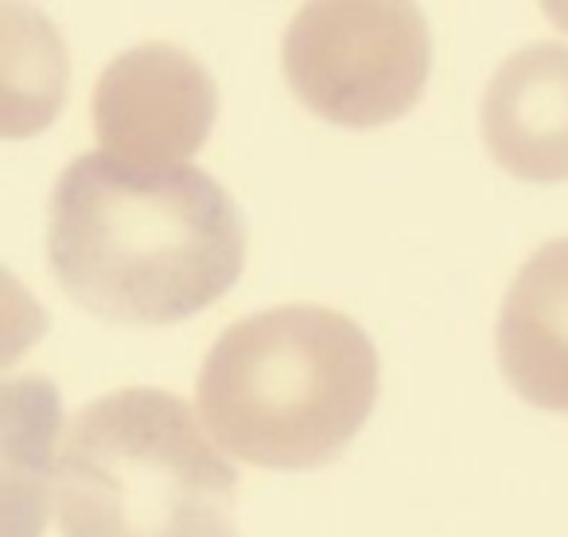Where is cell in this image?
I'll return each mask as SVG.
<instances>
[{
  "mask_svg": "<svg viewBox=\"0 0 568 537\" xmlns=\"http://www.w3.org/2000/svg\"><path fill=\"white\" fill-rule=\"evenodd\" d=\"M378 402V351L351 316L284 304L237 320L199 374V417L253 467L312 472L343 456Z\"/></svg>",
  "mask_w": 568,
  "mask_h": 537,
  "instance_id": "7a4b0ae2",
  "label": "cell"
},
{
  "mask_svg": "<svg viewBox=\"0 0 568 537\" xmlns=\"http://www.w3.org/2000/svg\"><path fill=\"white\" fill-rule=\"evenodd\" d=\"M43 335H48V308L12 268L0 265V371L17 366Z\"/></svg>",
  "mask_w": 568,
  "mask_h": 537,
  "instance_id": "30bf717a",
  "label": "cell"
},
{
  "mask_svg": "<svg viewBox=\"0 0 568 537\" xmlns=\"http://www.w3.org/2000/svg\"><path fill=\"white\" fill-rule=\"evenodd\" d=\"M483 136L518 180H568V43H529L498 67L483 94Z\"/></svg>",
  "mask_w": 568,
  "mask_h": 537,
  "instance_id": "8992f818",
  "label": "cell"
},
{
  "mask_svg": "<svg viewBox=\"0 0 568 537\" xmlns=\"http://www.w3.org/2000/svg\"><path fill=\"white\" fill-rule=\"evenodd\" d=\"M234 490L191 405L149 386L90 402L55 467L63 537H242Z\"/></svg>",
  "mask_w": 568,
  "mask_h": 537,
  "instance_id": "3957f363",
  "label": "cell"
},
{
  "mask_svg": "<svg viewBox=\"0 0 568 537\" xmlns=\"http://www.w3.org/2000/svg\"><path fill=\"white\" fill-rule=\"evenodd\" d=\"M48 261L98 320L164 327L199 316L245 268V219L199 168L71 160L48 206Z\"/></svg>",
  "mask_w": 568,
  "mask_h": 537,
  "instance_id": "6da1fadb",
  "label": "cell"
},
{
  "mask_svg": "<svg viewBox=\"0 0 568 537\" xmlns=\"http://www.w3.org/2000/svg\"><path fill=\"white\" fill-rule=\"evenodd\" d=\"M63 397L43 374L0 382V537H43Z\"/></svg>",
  "mask_w": 568,
  "mask_h": 537,
  "instance_id": "ba28073f",
  "label": "cell"
},
{
  "mask_svg": "<svg viewBox=\"0 0 568 537\" xmlns=\"http://www.w3.org/2000/svg\"><path fill=\"white\" fill-rule=\"evenodd\" d=\"M281 63L293 94L316 118L378 129L420 102L433 71V36L413 4L327 0L296 12Z\"/></svg>",
  "mask_w": 568,
  "mask_h": 537,
  "instance_id": "277c9868",
  "label": "cell"
},
{
  "mask_svg": "<svg viewBox=\"0 0 568 537\" xmlns=\"http://www.w3.org/2000/svg\"><path fill=\"white\" fill-rule=\"evenodd\" d=\"M71 59L59 28L28 4H0V141H24L59 118Z\"/></svg>",
  "mask_w": 568,
  "mask_h": 537,
  "instance_id": "9c48e42d",
  "label": "cell"
},
{
  "mask_svg": "<svg viewBox=\"0 0 568 537\" xmlns=\"http://www.w3.org/2000/svg\"><path fill=\"white\" fill-rule=\"evenodd\" d=\"M90 110L110 160L180 168L211 136L219 87L191 51L175 43H141L105 67Z\"/></svg>",
  "mask_w": 568,
  "mask_h": 537,
  "instance_id": "5b68a950",
  "label": "cell"
},
{
  "mask_svg": "<svg viewBox=\"0 0 568 537\" xmlns=\"http://www.w3.org/2000/svg\"><path fill=\"white\" fill-rule=\"evenodd\" d=\"M498 366L529 405L568 413V237L518 268L498 312Z\"/></svg>",
  "mask_w": 568,
  "mask_h": 537,
  "instance_id": "52a82bcc",
  "label": "cell"
}]
</instances>
